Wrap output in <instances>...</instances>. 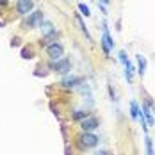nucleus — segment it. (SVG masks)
<instances>
[{"instance_id":"obj_18","label":"nucleus","mask_w":155,"mask_h":155,"mask_svg":"<svg viewBox=\"0 0 155 155\" xmlns=\"http://www.w3.org/2000/svg\"><path fill=\"white\" fill-rule=\"evenodd\" d=\"M94 155H107L105 152H98V153H94Z\"/></svg>"},{"instance_id":"obj_13","label":"nucleus","mask_w":155,"mask_h":155,"mask_svg":"<svg viewBox=\"0 0 155 155\" xmlns=\"http://www.w3.org/2000/svg\"><path fill=\"white\" fill-rule=\"evenodd\" d=\"M130 116H132L134 120H137V118H139V107H137V104H136V102H132V104H130Z\"/></svg>"},{"instance_id":"obj_8","label":"nucleus","mask_w":155,"mask_h":155,"mask_svg":"<svg viewBox=\"0 0 155 155\" xmlns=\"http://www.w3.org/2000/svg\"><path fill=\"white\" fill-rule=\"evenodd\" d=\"M32 0H18V13L20 15H29L32 9Z\"/></svg>"},{"instance_id":"obj_17","label":"nucleus","mask_w":155,"mask_h":155,"mask_svg":"<svg viewBox=\"0 0 155 155\" xmlns=\"http://www.w3.org/2000/svg\"><path fill=\"white\" fill-rule=\"evenodd\" d=\"M86 116V112H82V110H78L77 114H75V118H84Z\"/></svg>"},{"instance_id":"obj_7","label":"nucleus","mask_w":155,"mask_h":155,"mask_svg":"<svg viewBox=\"0 0 155 155\" xmlns=\"http://www.w3.org/2000/svg\"><path fill=\"white\" fill-rule=\"evenodd\" d=\"M102 45H104V50L105 52H110V48L114 47V41H112V38H110V34H109V31H107V27L104 29V36H102Z\"/></svg>"},{"instance_id":"obj_15","label":"nucleus","mask_w":155,"mask_h":155,"mask_svg":"<svg viewBox=\"0 0 155 155\" xmlns=\"http://www.w3.org/2000/svg\"><path fill=\"white\" fill-rule=\"evenodd\" d=\"M146 155H155L153 153V144H152V139L146 137Z\"/></svg>"},{"instance_id":"obj_19","label":"nucleus","mask_w":155,"mask_h":155,"mask_svg":"<svg viewBox=\"0 0 155 155\" xmlns=\"http://www.w3.org/2000/svg\"><path fill=\"white\" fill-rule=\"evenodd\" d=\"M98 2H102V4H109V0H98Z\"/></svg>"},{"instance_id":"obj_4","label":"nucleus","mask_w":155,"mask_h":155,"mask_svg":"<svg viewBox=\"0 0 155 155\" xmlns=\"http://www.w3.org/2000/svg\"><path fill=\"white\" fill-rule=\"evenodd\" d=\"M47 52H48V55H50L54 61H59V59L62 57V54H64L62 47L61 45H57V43H55V45H50V47L47 48Z\"/></svg>"},{"instance_id":"obj_14","label":"nucleus","mask_w":155,"mask_h":155,"mask_svg":"<svg viewBox=\"0 0 155 155\" xmlns=\"http://www.w3.org/2000/svg\"><path fill=\"white\" fill-rule=\"evenodd\" d=\"M78 9H80V13L86 16V18H87V16H91V11H89V7H87L86 4H78Z\"/></svg>"},{"instance_id":"obj_2","label":"nucleus","mask_w":155,"mask_h":155,"mask_svg":"<svg viewBox=\"0 0 155 155\" xmlns=\"http://www.w3.org/2000/svg\"><path fill=\"white\" fill-rule=\"evenodd\" d=\"M43 23V13L41 11H36V13H32L29 16V20H27V29H32V27H39Z\"/></svg>"},{"instance_id":"obj_10","label":"nucleus","mask_w":155,"mask_h":155,"mask_svg":"<svg viewBox=\"0 0 155 155\" xmlns=\"http://www.w3.org/2000/svg\"><path fill=\"white\" fill-rule=\"evenodd\" d=\"M41 32H43V36H50V34H55V29H54V25L50 23V21H43L41 25Z\"/></svg>"},{"instance_id":"obj_12","label":"nucleus","mask_w":155,"mask_h":155,"mask_svg":"<svg viewBox=\"0 0 155 155\" xmlns=\"http://www.w3.org/2000/svg\"><path fill=\"white\" fill-rule=\"evenodd\" d=\"M78 82H80V78H78V77H64V78H62V84H64L66 87H71V86H77Z\"/></svg>"},{"instance_id":"obj_20","label":"nucleus","mask_w":155,"mask_h":155,"mask_svg":"<svg viewBox=\"0 0 155 155\" xmlns=\"http://www.w3.org/2000/svg\"><path fill=\"white\" fill-rule=\"evenodd\" d=\"M0 2H5V0H0Z\"/></svg>"},{"instance_id":"obj_5","label":"nucleus","mask_w":155,"mask_h":155,"mask_svg":"<svg viewBox=\"0 0 155 155\" xmlns=\"http://www.w3.org/2000/svg\"><path fill=\"white\" fill-rule=\"evenodd\" d=\"M141 112H143V116H144L146 123L150 125V127H153V125H155V120H153V112H152V109H150V102H146V104L143 105Z\"/></svg>"},{"instance_id":"obj_16","label":"nucleus","mask_w":155,"mask_h":155,"mask_svg":"<svg viewBox=\"0 0 155 155\" xmlns=\"http://www.w3.org/2000/svg\"><path fill=\"white\" fill-rule=\"evenodd\" d=\"M21 57H23V59H31L32 52H31V50H23V52H21Z\"/></svg>"},{"instance_id":"obj_9","label":"nucleus","mask_w":155,"mask_h":155,"mask_svg":"<svg viewBox=\"0 0 155 155\" xmlns=\"http://www.w3.org/2000/svg\"><path fill=\"white\" fill-rule=\"evenodd\" d=\"M54 70H57V71H61V73H68V71H70V61H68V59L57 61L54 64Z\"/></svg>"},{"instance_id":"obj_3","label":"nucleus","mask_w":155,"mask_h":155,"mask_svg":"<svg viewBox=\"0 0 155 155\" xmlns=\"http://www.w3.org/2000/svg\"><path fill=\"white\" fill-rule=\"evenodd\" d=\"M120 59H121V62H123V66H125V75H127V78L132 80L134 78V68H132L130 61L127 59V54L125 52H120Z\"/></svg>"},{"instance_id":"obj_11","label":"nucleus","mask_w":155,"mask_h":155,"mask_svg":"<svg viewBox=\"0 0 155 155\" xmlns=\"http://www.w3.org/2000/svg\"><path fill=\"white\" fill-rule=\"evenodd\" d=\"M136 61H137V71H139V75H144V71H146V59L143 55H136Z\"/></svg>"},{"instance_id":"obj_1","label":"nucleus","mask_w":155,"mask_h":155,"mask_svg":"<svg viewBox=\"0 0 155 155\" xmlns=\"http://www.w3.org/2000/svg\"><path fill=\"white\" fill-rule=\"evenodd\" d=\"M80 144H82V146H86V148H93V146L98 144V137H96L94 134L84 132V134L80 136Z\"/></svg>"},{"instance_id":"obj_6","label":"nucleus","mask_w":155,"mask_h":155,"mask_svg":"<svg viewBox=\"0 0 155 155\" xmlns=\"http://www.w3.org/2000/svg\"><path fill=\"white\" fill-rule=\"evenodd\" d=\"M82 128H84V132H91V130H94V128H98V120L96 118H84L82 120Z\"/></svg>"}]
</instances>
